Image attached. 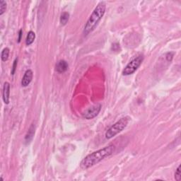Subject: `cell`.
<instances>
[{
	"mask_svg": "<svg viewBox=\"0 0 181 181\" xmlns=\"http://www.w3.org/2000/svg\"><path fill=\"white\" fill-rule=\"evenodd\" d=\"M115 150V146L113 144L105 146L104 148L99 149L96 152L90 153L87 155L84 159L82 160L80 164V166L82 169H88L91 167L95 166L102 160H104L105 158L110 156L113 154Z\"/></svg>",
	"mask_w": 181,
	"mask_h": 181,
	"instance_id": "1",
	"label": "cell"
},
{
	"mask_svg": "<svg viewBox=\"0 0 181 181\" xmlns=\"http://www.w3.org/2000/svg\"><path fill=\"white\" fill-rule=\"evenodd\" d=\"M106 5L104 2H100L99 4L96 6L95 9L93 10V13L89 17V20L87 21L84 30V33L85 36L89 35L91 33L97 26L98 22L100 21L102 17H104L105 12Z\"/></svg>",
	"mask_w": 181,
	"mask_h": 181,
	"instance_id": "2",
	"label": "cell"
},
{
	"mask_svg": "<svg viewBox=\"0 0 181 181\" xmlns=\"http://www.w3.org/2000/svg\"><path fill=\"white\" fill-rule=\"evenodd\" d=\"M128 122H129V119L128 118H123L120 119V120L118 121L116 123H115L113 125H112L108 130L105 132V138L107 139H110L113 138L115 135L118 134L123 131V130L126 127L127 125Z\"/></svg>",
	"mask_w": 181,
	"mask_h": 181,
	"instance_id": "3",
	"label": "cell"
},
{
	"mask_svg": "<svg viewBox=\"0 0 181 181\" xmlns=\"http://www.w3.org/2000/svg\"><path fill=\"white\" fill-rule=\"evenodd\" d=\"M144 60V57L142 55H139L135 57L130 62L127 64V66L125 67L123 71V74L124 76H128V75L132 74L134 72H136V70L139 67L141 64L142 63Z\"/></svg>",
	"mask_w": 181,
	"mask_h": 181,
	"instance_id": "4",
	"label": "cell"
},
{
	"mask_svg": "<svg viewBox=\"0 0 181 181\" xmlns=\"http://www.w3.org/2000/svg\"><path fill=\"white\" fill-rule=\"evenodd\" d=\"M101 107V104H96L93 105V106L90 107L86 111H85V112H84V113L82 114V116L86 120H91V119L94 118L100 113Z\"/></svg>",
	"mask_w": 181,
	"mask_h": 181,
	"instance_id": "5",
	"label": "cell"
},
{
	"mask_svg": "<svg viewBox=\"0 0 181 181\" xmlns=\"http://www.w3.org/2000/svg\"><path fill=\"white\" fill-rule=\"evenodd\" d=\"M9 95H10V84L8 82H5L3 86V92L2 98L5 104H9Z\"/></svg>",
	"mask_w": 181,
	"mask_h": 181,
	"instance_id": "6",
	"label": "cell"
},
{
	"mask_svg": "<svg viewBox=\"0 0 181 181\" xmlns=\"http://www.w3.org/2000/svg\"><path fill=\"white\" fill-rule=\"evenodd\" d=\"M33 71L31 70H28L25 72L24 76L23 77L22 81H21V85L22 86L26 87L27 86H28L30 83H31L32 79H33Z\"/></svg>",
	"mask_w": 181,
	"mask_h": 181,
	"instance_id": "7",
	"label": "cell"
},
{
	"mask_svg": "<svg viewBox=\"0 0 181 181\" xmlns=\"http://www.w3.org/2000/svg\"><path fill=\"white\" fill-rule=\"evenodd\" d=\"M68 63L65 60H60L56 64V71L59 73H63L66 72L68 69Z\"/></svg>",
	"mask_w": 181,
	"mask_h": 181,
	"instance_id": "8",
	"label": "cell"
},
{
	"mask_svg": "<svg viewBox=\"0 0 181 181\" xmlns=\"http://www.w3.org/2000/svg\"><path fill=\"white\" fill-rule=\"evenodd\" d=\"M36 38V34L33 31H29L28 33V35H27L26 40V45H31L32 43L34 42Z\"/></svg>",
	"mask_w": 181,
	"mask_h": 181,
	"instance_id": "9",
	"label": "cell"
},
{
	"mask_svg": "<svg viewBox=\"0 0 181 181\" xmlns=\"http://www.w3.org/2000/svg\"><path fill=\"white\" fill-rule=\"evenodd\" d=\"M69 19H70V13L68 12H63L62 13L60 19H59L61 25H62V26H65V25L67 24Z\"/></svg>",
	"mask_w": 181,
	"mask_h": 181,
	"instance_id": "10",
	"label": "cell"
},
{
	"mask_svg": "<svg viewBox=\"0 0 181 181\" xmlns=\"http://www.w3.org/2000/svg\"><path fill=\"white\" fill-rule=\"evenodd\" d=\"M34 133H35V129H34L33 125H31V127H30V129L28 130V133L26 134V143H29L32 139H33V137L34 135Z\"/></svg>",
	"mask_w": 181,
	"mask_h": 181,
	"instance_id": "11",
	"label": "cell"
},
{
	"mask_svg": "<svg viewBox=\"0 0 181 181\" xmlns=\"http://www.w3.org/2000/svg\"><path fill=\"white\" fill-rule=\"evenodd\" d=\"M9 49L8 47H5L2 51V54H1L2 60L3 62H6L9 59Z\"/></svg>",
	"mask_w": 181,
	"mask_h": 181,
	"instance_id": "12",
	"label": "cell"
},
{
	"mask_svg": "<svg viewBox=\"0 0 181 181\" xmlns=\"http://www.w3.org/2000/svg\"><path fill=\"white\" fill-rule=\"evenodd\" d=\"M6 9V3L4 0L0 1V15H2Z\"/></svg>",
	"mask_w": 181,
	"mask_h": 181,
	"instance_id": "13",
	"label": "cell"
},
{
	"mask_svg": "<svg viewBox=\"0 0 181 181\" xmlns=\"http://www.w3.org/2000/svg\"><path fill=\"white\" fill-rule=\"evenodd\" d=\"M175 179L177 181L181 180V172H180V166L178 167L177 170L175 173Z\"/></svg>",
	"mask_w": 181,
	"mask_h": 181,
	"instance_id": "14",
	"label": "cell"
},
{
	"mask_svg": "<svg viewBox=\"0 0 181 181\" xmlns=\"http://www.w3.org/2000/svg\"><path fill=\"white\" fill-rule=\"evenodd\" d=\"M17 62H18V59L17 58L13 62V67H12V70H11V74L13 75L16 72V70H17Z\"/></svg>",
	"mask_w": 181,
	"mask_h": 181,
	"instance_id": "15",
	"label": "cell"
},
{
	"mask_svg": "<svg viewBox=\"0 0 181 181\" xmlns=\"http://www.w3.org/2000/svg\"><path fill=\"white\" fill-rule=\"evenodd\" d=\"M22 33H23V31H22V29H21L20 31H19V39H18V42L19 43H20V41H21V36H22Z\"/></svg>",
	"mask_w": 181,
	"mask_h": 181,
	"instance_id": "16",
	"label": "cell"
}]
</instances>
